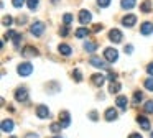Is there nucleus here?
Wrapping results in <instances>:
<instances>
[{"label":"nucleus","mask_w":153,"mask_h":138,"mask_svg":"<svg viewBox=\"0 0 153 138\" xmlns=\"http://www.w3.org/2000/svg\"><path fill=\"white\" fill-rule=\"evenodd\" d=\"M115 79H117V74H115V72H112V71H109V81L114 82Z\"/></svg>","instance_id":"4c0bfd02"},{"label":"nucleus","mask_w":153,"mask_h":138,"mask_svg":"<svg viewBox=\"0 0 153 138\" xmlns=\"http://www.w3.org/2000/svg\"><path fill=\"white\" fill-rule=\"evenodd\" d=\"M36 115H38V118H48L50 117V108H48L46 105H38Z\"/></svg>","instance_id":"9d476101"},{"label":"nucleus","mask_w":153,"mask_h":138,"mask_svg":"<svg viewBox=\"0 0 153 138\" xmlns=\"http://www.w3.org/2000/svg\"><path fill=\"white\" fill-rule=\"evenodd\" d=\"M135 0H122L120 2V5H122V8H125V10H130V8H133L135 7Z\"/></svg>","instance_id":"412c9836"},{"label":"nucleus","mask_w":153,"mask_h":138,"mask_svg":"<svg viewBox=\"0 0 153 138\" xmlns=\"http://www.w3.org/2000/svg\"><path fill=\"white\" fill-rule=\"evenodd\" d=\"M15 100L17 102H27L28 100V91L25 87H18L15 91Z\"/></svg>","instance_id":"7ed1b4c3"},{"label":"nucleus","mask_w":153,"mask_h":138,"mask_svg":"<svg viewBox=\"0 0 153 138\" xmlns=\"http://www.w3.org/2000/svg\"><path fill=\"white\" fill-rule=\"evenodd\" d=\"M17 36V33L13 31V30H8L7 33H5V39H8V38H15Z\"/></svg>","instance_id":"72a5a7b5"},{"label":"nucleus","mask_w":153,"mask_h":138,"mask_svg":"<svg viewBox=\"0 0 153 138\" xmlns=\"http://www.w3.org/2000/svg\"><path fill=\"white\" fill-rule=\"evenodd\" d=\"M142 99H143V94L140 91H137L135 94H133V104H140V102H142Z\"/></svg>","instance_id":"393cba45"},{"label":"nucleus","mask_w":153,"mask_h":138,"mask_svg":"<svg viewBox=\"0 0 153 138\" xmlns=\"http://www.w3.org/2000/svg\"><path fill=\"white\" fill-rule=\"evenodd\" d=\"M73 77H74V81H76V82L82 81V74H81L79 69H74V71H73Z\"/></svg>","instance_id":"a878e982"},{"label":"nucleus","mask_w":153,"mask_h":138,"mask_svg":"<svg viewBox=\"0 0 153 138\" xmlns=\"http://www.w3.org/2000/svg\"><path fill=\"white\" fill-rule=\"evenodd\" d=\"M10 138H15V137H10Z\"/></svg>","instance_id":"de8ad7c7"},{"label":"nucleus","mask_w":153,"mask_h":138,"mask_svg":"<svg viewBox=\"0 0 153 138\" xmlns=\"http://www.w3.org/2000/svg\"><path fill=\"white\" fill-rule=\"evenodd\" d=\"M61 128H63V125H61V123H51V125H50V130L53 131V133L61 131Z\"/></svg>","instance_id":"bb28decb"},{"label":"nucleus","mask_w":153,"mask_h":138,"mask_svg":"<svg viewBox=\"0 0 153 138\" xmlns=\"http://www.w3.org/2000/svg\"><path fill=\"white\" fill-rule=\"evenodd\" d=\"M143 110L146 114H153V100H146V104L143 105Z\"/></svg>","instance_id":"b1692460"},{"label":"nucleus","mask_w":153,"mask_h":138,"mask_svg":"<svg viewBox=\"0 0 153 138\" xmlns=\"http://www.w3.org/2000/svg\"><path fill=\"white\" fill-rule=\"evenodd\" d=\"M91 82H92L94 85H97V87H102L104 82H105V76H102V74H92V76H91Z\"/></svg>","instance_id":"1a4fd4ad"},{"label":"nucleus","mask_w":153,"mask_h":138,"mask_svg":"<svg viewBox=\"0 0 153 138\" xmlns=\"http://www.w3.org/2000/svg\"><path fill=\"white\" fill-rule=\"evenodd\" d=\"M120 91V84L117 81L110 82V87H109V92H112V94H117V92Z\"/></svg>","instance_id":"4be33fe9"},{"label":"nucleus","mask_w":153,"mask_h":138,"mask_svg":"<svg viewBox=\"0 0 153 138\" xmlns=\"http://www.w3.org/2000/svg\"><path fill=\"white\" fill-rule=\"evenodd\" d=\"M58 51H59L63 56H69L71 53H73L71 51V46H68V45H59L58 46Z\"/></svg>","instance_id":"6ab92c4d"},{"label":"nucleus","mask_w":153,"mask_h":138,"mask_svg":"<svg viewBox=\"0 0 153 138\" xmlns=\"http://www.w3.org/2000/svg\"><path fill=\"white\" fill-rule=\"evenodd\" d=\"M68 33H69V28H68V25H64L63 28L59 30V35L61 36H68Z\"/></svg>","instance_id":"473e14b6"},{"label":"nucleus","mask_w":153,"mask_h":138,"mask_svg":"<svg viewBox=\"0 0 153 138\" xmlns=\"http://www.w3.org/2000/svg\"><path fill=\"white\" fill-rule=\"evenodd\" d=\"M13 130V122L10 120V118H5L4 122H2V131H5V133H8V131Z\"/></svg>","instance_id":"f3484780"},{"label":"nucleus","mask_w":153,"mask_h":138,"mask_svg":"<svg viewBox=\"0 0 153 138\" xmlns=\"http://www.w3.org/2000/svg\"><path fill=\"white\" fill-rule=\"evenodd\" d=\"M89 33L91 31L87 28H79V30H76V38H84V36H87Z\"/></svg>","instance_id":"5701e85b"},{"label":"nucleus","mask_w":153,"mask_h":138,"mask_svg":"<svg viewBox=\"0 0 153 138\" xmlns=\"http://www.w3.org/2000/svg\"><path fill=\"white\" fill-rule=\"evenodd\" d=\"M97 5H99L100 8H105V7L110 5V0H97Z\"/></svg>","instance_id":"7c9ffc66"},{"label":"nucleus","mask_w":153,"mask_h":138,"mask_svg":"<svg viewBox=\"0 0 153 138\" xmlns=\"http://www.w3.org/2000/svg\"><path fill=\"white\" fill-rule=\"evenodd\" d=\"M140 33H142V35H152L153 33V23L145 22L142 26H140Z\"/></svg>","instance_id":"4468645a"},{"label":"nucleus","mask_w":153,"mask_h":138,"mask_svg":"<svg viewBox=\"0 0 153 138\" xmlns=\"http://www.w3.org/2000/svg\"><path fill=\"white\" fill-rule=\"evenodd\" d=\"M17 72L20 76H30L31 72H33V66H31L30 62H22V64H18Z\"/></svg>","instance_id":"f257e3e1"},{"label":"nucleus","mask_w":153,"mask_h":138,"mask_svg":"<svg viewBox=\"0 0 153 138\" xmlns=\"http://www.w3.org/2000/svg\"><path fill=\"white\" fill-rule=\"evenodd\" d=\"M135 23H137V16L133 15V13H128V15H125L122 18V25L123 26H128L130 28V26H133Z\"/></svg>","instance_id":"6e6552de"},{"label":"nucleus","mask_w":153,"mask_h":138,"mask_svg":"<svg viewBox=\"0 0 153 138\" xmlns=\"http://www.w3.org/2000/svg\"><path fill=\"white\" fill-rule=\"evenodd\" d=\"M109 39H110L112 43H120V41L123 39L122 31H120V30H117V28L110 30V31H109Z\"/></svg>","instance_id":"39448f33"},{"label":"nucleus","mask_w":153,"mask_h":138,"mask_svg":"<svg viewBox=\"0 0 153 138\" xmlns=\"http://www.w3.org/2000/svg\"><path fill=\"white\" fill-rule=\"evenodd\" d=\"M145 89L153 91V76H150L148 79H145Z\"/></svg>","instance_id":"cd10ccee"},{"label":"nucleus","mask_w":153,"mask_h":138,"mask_svg":"<svg viewBox=\"0 0 153 138\" xmlns=\"http://www.w3.org/2000/svg\"><path fill=\"white\" fill-rule=\"evenodd\" d=\"M63 22H64V25H69V23L73 22V15H71V13H66V15L63 16Z\"/></svg>","instance_id":"2f4dec72"},{"label":"nucleus","mask_w":153,"mask_h":138,"mask_svg":"<svg viewBox=\"0 0 153 138\" xmlns=\"http://www.w3.org/2000/svg\"><path fill=\"white\" fill-rule=\"evenodd\" d=\"M89 62H91V66H94V68H97V69H107V64L104 62V59L99 58V56H92V58L89 59Z\"/></svg>","instance_id":"423d86ee"},{"label":"nucleus","mask_w":153,"mask_h":138,"mask_svg":"<svg viewBox=\"0 0 153 138\" xmlns=\"http://www.w3.org/2000/svg\"><path fill=\"white\" fill-rule=\"evenodd\" d=\"M22 53H23L25 58H33V56H38V49L33 48V46H25Z\"/></svg>","instance_id":"f8f14e48"},{"label":"nucleus","mask_w":153,"mask_h":138,"mask_svg":"<svg viewBox=\"0 0 153 138\" xmlns=\"http://www.w3.org/2000/svg\"><path fill=\"white\" fill-rule=\"evenodd\" d=\"M146 72H148L150 76H153V62H150V64L146 66Z\"/></svg>","instance_id":"58836bf2"},{"label":"nucleus","mask_w":153,"mask_h":138,"mask_svg":"<svg viewBox=\"0 0 153 138\" xmlns=\"http://www.w3.org/2000/svg\"><path fill=\"white\" fill-rule=\"evenodd\" d=\"M54 138H59V137H54Z\"/></svg>","instance_id":"49530a36"},{"label":"nucleus","mask_w":153,"mask_h":138,"mask_svg":"<svg viewBox=\"0 0 153 138\" xmlns=\"http://www.w3.org/2000/svg\"><path fill=\"white\" fill-rule=\"evenodd\" d=\"M25 138H38V135H36V133H28Z\"/></svg>","instance_id":"37998d69"},{"label":"nucleus","mask_w":153,"mask_h":138,"mask_svg":"<svg viewBox=\"0 0 153 138\" xmlns=\"http://www.w3.org/2000/svg\"><path fill=\"white\" fill-rule=\"evenodd\" d=\"M91 20H92V15H91L89 10H81L79 12V22L82 23V25H87V23H91Z\"/></svg>","instance_id":"0eeeda50"},{"label":"nucleus","mask_w":153,"mask_h":138,"mask_svg":"<svg viewBox=\"0 0 153 138\" xmlns=\"http://www.w3.org/2000/svg\"><path fill=\"white\" fill-rule=\"evenodd\" d=\"M30 31H31V35H35V36H41L45 31V25L41 22H35L33 25L30 26Z\"/></svg>","instance_id":"20e7f679"},{"label":"nucleus","mask_w":153,"mask_h":138,"mask_svg":"<svg viewBox=\"0 0 153 138\" xmlns=\"http://www.w3.org/2000/svg\"><path fill=\"white\" fill-rule=\"evenodd\" d=\"M132 51H133V46H132V45H127V46H125V53H127V54H130Z\"/></svg>","instance_id":"a19ab883"},{"label":"nucleus","mask_w":153,"mask_h":138,"mask_svg":"<svg viewBox=\"0 0 153 138\" xmlns=\"http://www.w3.org/2000/svg\"><path fill=\"white\" fill-rule=\"evenodd\" d=\"M89 117H91V120H92V122H96L97 120V112H91Z\"/></svg>","instance_id":"ea45409f"},{"label":"nucleus","mask_w":153,"mask_h":138,"mask_svg":"<svg viewBox=\"0 0 153 138\" xmlns=\"http://www.w3.org/2000/svg\"><path fill=\"white\" fill-rule=\"evenodd\" d=\"M137 123H138L145 131H148V130H150V120L145 117V115H138V117H137Z\"/></svg>","instance_id":"9b49d317"},{"label":"nucleus","mask_w":153,"mask_h":138,"mask_svg":"<svg viewBox=\"0 0 153 138\" xmlns=\"http://www.w3.org/2000/svg\"><path fill=\"white\" fill-rule=\"evenodd\" d=\"M84 49L87 53H94L97 49V43H92V41H86L84 43Z\"/></svg>","instance_id":"aec40b11"},{"label":"nucleus","mask_w":153,"mask_h":138,"mask_svg":"<svg viewBox=\"0 0 153 138\" xmlns=\"http://www.w3.org/2000/svg\"><path fill=\"white\" fill-rule=\"evenodd\" d=\"M152 8H153V3H152V0H145V2L140 5V10H142L143 13H150L152 12Z\"/></svg>","instance_id":"a211bd4d"},{"label":"nucleus","mask_w":153,"mask_h":138,"mask_svg":"<svg viewBox=\"0 0 153 138\" xmlns=\"http://www.w3.org/2000/svg\"><path fill=\"white\" fill-rule=\"evenodd\" d=\"M27 22V16H20V18H18V23H25Z\"/></svg>","instance_id":"c03bdc74"},{"label":"nucleus","mask_w":153,"mask_h":138,"mask_svg":"<svg viewBox=\"0 0 153 138\" xmlns=\"http://www.w3.org/2000/svg\"><path fill=\"white\" fill-rule=\"evenodd\" d=\"M128 138H143V137H142L140 133H130V135H128Z\"/></svg>","instance_id":"79ce46f5"},{"label":"nucleus","mask_w":153,"mask_h":138,"mask_svg":"<svg viewBox=\"0 0 153 138\" xmlns=\"http://www.w3.org/2000/svg\"><path fill=\"white\" fill-rule=\"evenodd\" d=\"M127 104H128V100H127L125 95H119L115 99V105H119L120 110H127Z\"/></svg>","instance_id":"2eb2a0df"},{"label":"nucleus","mask_w":153,"mask_h":138,"mask_svg":"<svg viewBox=\"0 0 153 138\" xmlns=\"http://www.w3.org/2000/svg\"><path fill=\"white\" fill-rule=\"evenodd\" d=\"M152 138H153V133H152Z\"/></svg>","instance_id":"09e8293b"},{"label":"nucleus","mask_w":153,"mask_h":138,"mask_svg":"<svg viewBox=\"0 0 153 138\" xmlns=\"http://www.w3.org/2000/svg\"><path fill=\"white\" fill-rule=\"evenodd\" d=\"M104 58H105V61L109 62H115L117 58H119V51L114 48H105V51H104Z\"/></svg>","instance_id":"f03ea898"},{"label":"nucleus","mask_w":153,"mask_h":138,"mask_svg":"<svg viewBox=\"0 0 153 138\" xmlns=\"http://www.w3.org/2000/svg\"><path fill=\"white\" fill-rule=\"evenodd\" d=\"M22 38H23V36H22L20 33H17V36L13 38V45H15V46H18V45H20V39H22Z\"/></svg>","instance_id":"c9c22d12"},{"label":"nucleus","mask_w":153,"mask_h":138,"mask_svg":"<svg viewBox=\"0 0 153 138\" xmlns=\"http://www.w3.org/2000/svg\"><path fill=\"white\" fill-rule=\"evenodd\" d=\"M56 2H58V0H53V3H56Z\"/></svg>","instance_id":"a18cd8bd"},{"label":"nucleus","mask_w":153,"mask_h":138,"mask_svg":"<svg viewBox=\"0 0 153 138\" xmlns=\"http://www.w3.org/2000/svg\"><path fill=\"white\" fill-rule=\"evenodd\" d=\"M102 28H104V26L100 25V23H96V25H94V28H92V31H94V33H99Z\"/></svg>","instance_id":"e433bc0d"},{"label":"nucleus","mask_w":153,"mask_h":138,"mask_svg":"<svg viewBox=\"0 0 153 138\" xmlns=\"http://www.w3.org/2000/svg\"><path fill=\"white\" fill-rule=\"evenodd\" d=\"M13 7L15 8H20V7H23V3H25V0H13Z\"/></svg>","instance_id":"f704fd0d"},{"label":"nucleus","mask_w":153,"mask_h":138,"mask_svg":"<svg viewBox=\"0 0 153 138\" xmlns=\"http://www.w3.org/2000/svg\"><path fill=\"white\" fill-rule=\"evenodd\" d=\"M59 123L63 125V128L69 127L71 120H69V112H61L59 114Z\"/></svg>","instance_id":"ddd939ff"},{"label":"nucleus","mask_w":153,"mask_h":138,"mask_svg":"<svg viewBox=\"0 0 153 138\" xmlns=\"http://www.w3.org/2000/svg\"><path fill=\"white\" fill-rule=\"evenodd\" d=\"M12 22H13V20H12L10 15H5L4 18H2V25H4V26H10Z\"/></svg>","instance_id":"c85d7f7f"},{"label":"nucleus","mask_w":153,"mask_h":138,"mask_svg":"<svg viewBox=\"0 0 153 138\" xmlns=\"http://www.w3.org/2000/svg\"><path fill=\"white\" fill-rule=\"evenodd\" d=\"M27 5H28V8H30V10H36L38 0H27Z\"/></svg>","instance_id":"c756f323"},{"label":"nucleus","mask_w":153,"mask_h":138,"mask_svg":"<svg viewBox=\"0 0 153 138\" xmlns=\"http://www.w3.org/2000/svg\"><path fill=\"white\" fill-rule=\"evenodd\" d=\"M104 117H105V120H107V122H114V120L117 118V110H115L114 107L107 108L105 114H104Z\"/></svg>","instance_id":"dca6fc26"}]
</instances>
